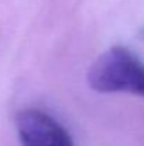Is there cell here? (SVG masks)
<instances>
[{
  "label": "cell",
  "instance_id": "obj_1",
  "mask_svg": "<svg viewBox=\"0 0 144 146\" xmlns=\"http://www.w3.org/2000/svg\"><path fill=\"white\" fill-rule=\"evenodd\" d=\"M88 84L97 92H129L144 98V64L127 48L112 47L89 68Z\"/></svg>",
  "mask_w": 144,
  "mask_h": 146
},
{
  "label": "cell",
  "instance_id": "obj_2",
  "mask_svg": "<svg viewBox=\"0 0 144 146\" xmlns=\"http://www.w3.org/2000/svg\"><path fill=\"white\" fill-rule=\"evenodd\" d=\"M23 146H75L68 131L49 113L38 108H24L16 116Z\"/></svg>",
  "mask_w": 144,
  "mask_h": 146
}]
</instances>
